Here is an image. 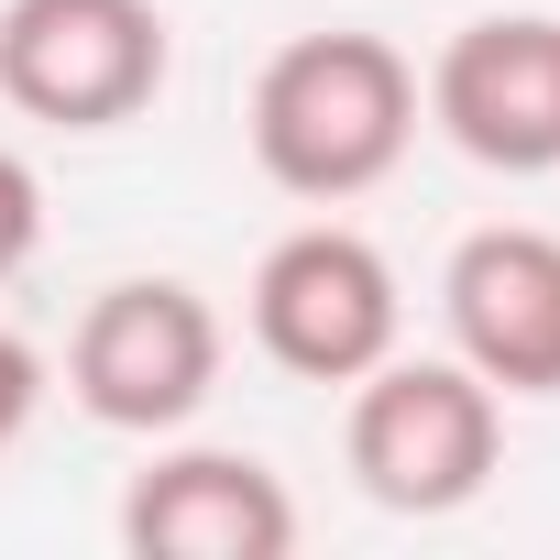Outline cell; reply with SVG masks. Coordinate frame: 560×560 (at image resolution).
<instances>
[{
	"label": "cell",
	"instance_id": "obj_1",
	"mask_svg": "<svg viewBox=\"0 0 560 560\" xmlns=\"http://www.w3.org/2000/svg\"><path fill=\"white\" fill-rule=\"evenodd\" d=\"M253 165L287 187V198H363L407 165L418 143V67L385 45V34H298V45H275L264 78H253Z\"/></svg>",
	"mask_w": 560,
	"mask_h": 560
},
{
	"label": "cell",
	"instance_id": "obj_2",
	"mask_svg": "<svg viewBox=\"0 0 560 560\" xmlns=\"http://www.w3.org/2000/svg\"><path fill=\"white\" fill-rule=\"evenodd\" d=\"M341 451H352V483H363L374 505H396V516H451V505H472V494L494 483L505 407H494V385H483L462 352H451V363L385 352V363L352 385Z\"/></svg>",
	"mask_w": 560,
	"mask_h": 560
},
{
	"label": "cell",
	"instance_id": "obj_3",
	"mask_svg": "<svg viewBox=\"0 0 560 560\" xmlns=\"http://www.w3.org/2000/svg\"><path fill=\"white\" fill-rule=\"evenodd\" d=\"M67 385L100 429H187L220 385V308L176 275H121L78 308V341H67Z\"/></svg>",
	"mask_w": 560,
	"mask_h": 560
},
{
	"label": "cell",
	"instance_id": "obj_4",
	"mask_svg": "<svg viewBox=\"0 0 560 560\" xmlns=\"http://www.w3.org/2000/svg\"><path fill=\"white\" fill-rule=\"evenodd\" d=\"M165 89L154 0H12L0 12V100L56 132H121Z\"/></svg>",
	"mask_w": 560,
	"mask_h": 560
},
{
	"label": "cell",
	"instance_id": "obj_5",
	"mask_svg": "<svg viewBox=\"0 0 560 560\" xmlns=\"http://www.w3.org/2000/svg\"><path fill=\"white\" fill-rule=\"evenodd\" d=\"M396 330H407L396 264L341 220H308L253 264V341L298 385H363L396 352Z\"/></svg>",
	"mask_w": 560,
	"mask_h": 560
},
{
	"label": "cell",
	"instance_id": "obj_6",
	"mask_svg": "<svg viewBox=\"0 0 560 560\" xmlns=\"http://www.w3.org/2000/svg\"><path fill=\"white\" fill-rule=\"evenodd\" d=\"M429 121L494 176H549L560 165V23L549 12L462 23L429 67Z\"/></svg>",
	"mask_w": 560,
	"mask_h": 560
},
{
	"label": "cell",
	"instance_id": "obj_7",
	"mask_svg": "<svg viewBox=\"0 0 560 560\" xmlns=\"http://www.w3.org/2000/svg\"><path fill=\"white\" fill-rule=\"evenodd\" d=\"M440 308H451V352L494 396H560V231L527 220L472 231L440 275Z\"/></svg>",
	"mask_w": 560,
	"mask_h": 560
},
{
	"label": "cell",
	"instance_id": "obj_8",
	"mask_svg": "<svg viewBox=\"0 0 560 560\" xmlns=\"http://www.w3.org/2000/svg\"><path fill=\"white\" fill-rule=\"evenodd\" d=\"M121 549H143V560H287L298 494L253 451H165L121 494Z\"/></svg>",
	"mask_w": 560,
	"mask_h": 560
},
{
	"label": "cell",
	"instance_id": "obj_9",
	"mask_svg": "<svg viewBox=\"0 0 560 560\" xmlns=\"http://www.w3.org/2000/svg\"><path fill=\"white\" fill-rule=\"evenodd\" d=\"M34 242H45V176H34L12 143H0V287L34 264Z\"/></svg>",
	"mask_w": 560,
	"mask_h": 560
},
{
	"label": "cell",
	"instance_id": "obj_10",
	"mask_svg": "<svg viewBox=\"0 0 560 560\" xmlns=\"http://www.w3.org/2000/svg\"><path fill=\"white\" fill-rule=\"evenodd\" d=\"M34 396H45V352L0 330V451H12V440L34 429Z\"/></svg>",
	"mask_w": 560,
	"mask_h": 560
}]
</instances>
